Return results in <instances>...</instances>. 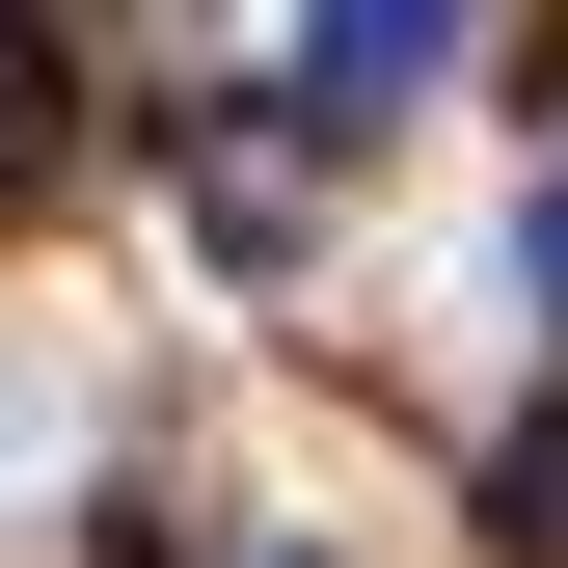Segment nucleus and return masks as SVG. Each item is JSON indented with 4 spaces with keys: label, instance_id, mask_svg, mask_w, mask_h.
<instances>
[{
    "label": "nucleus",
    "instance_id": "f257e3e1",
    "mask_svg": "<svg viewBox=\"0 0 568 568\" xmlns=\"http://www.w3.org/2000/svg\"><path fill=\"white\" fill-rule=\"evenodd\" d=\"M434 54H460V0H298V109H325V135L434 109Z\"/></svg>",
    "mask_w": 568,
    "mask_h": 568
},
{
    "label": "nucleus",
    "instance_id": "20e7f679",
    "mask_svg": "<svg viewBox=\"0 0 568 568\" xmlns=\"http://www.w3.org/2000/svg\"><path fill=\"white\" fill-rule=\"evenodd\" d=\"M515 298H541V325H568V163H541V217H515Z\"/></svg>",
    "mask_w": 568,
    "mask_h": 568
},
{
    "label": "nucleus",
    "instance_id": "f03ea898",
    "mask_svg": "<svg viewBox=\"0 0 568 568\" xmlns=\"http://www.w3.org/2000/svg\"><path fill=\"white\" fill-rule=\"evenodd\" d=\"M54 190H82V54L0 28V217H54Z\"/></svg>",
    "mask_w": 568,
    "mask_h": 568
},
{
    "label": "nucleus",
    "instance_id": "7ed1b4c3",
    "mask_svg": "<svg viewBox=\"0 0 568 568\" xmlns=\"http://www.w3.org/2000/svg\"><path fill=\"white\" fill-rule=\"evenodd\" d=\"M487 541L568 568V406H515V434H487Z\"/></svg>",
    "mask_w": 568,
    "mask_h": 568
},
{
    "label": "nucleus",
    "instance_id": "39448f33",
    "mask_svg": "<svg viewBox=\"0 0 568 568\" xmlns=\"http://www.w3.org/2000/svg\"><path fill=\"white\" fill-rule=\"evenodd\" d=\"M271 568H298V541H271Z\"/></svg>",
    "mask_w": 568,
    "mask_h": 568
}]
</instances>
